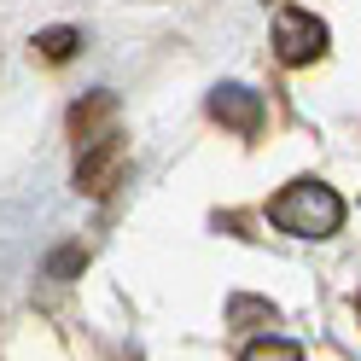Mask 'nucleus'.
<instances>
[{
	"instance_id": "obj_1",
	"label": "nucleus",
	"mask_w": 361,
	"mask_h": 361,
	"mask_svg": "<svg viewBox=\"0 0 361 361\" xmlns=\"http://www.w3.org/2000/svg\"><path fill=\"white\" fill-rule=\"evenodd\" d=\"M268 221H274L280 233L291 239H332L338 228H344V198H338L326 180H291V187H280L274 198H268Z\"/></svg>"
},
{
	"instance_id": "obj_2",
	"label": "nucleus",
	"mask_w": 361,
	"mask_h": 361,
	"mask_svg": "<svg viewBox=\"0 0 361 361\" xmlns=\"http://www.w3.org/2000/svg\"><path fill=\"white\" fill-rule=\"evenodd\" d=\"M123 164H128V140H123L117 128L82 140V152H76V192L111 198V192H117V180H123Z\"/></svg>"
},
{
	"instance_id": "obj_3",
	"label": "nucleus",
	"mask_w": 361,
	"mask_h": 361,
	"mask_svg": "<svg viewBox=\"0 0 361 361\" xmlns=\"http://www.w3.org/2000/svg\"><path fill=\"white\" fill-rule=\"evenodd\" d=\"M274 59L286 71H303V64L326 59V24L303 6H280L274 12Z\"/></svg>"
},
{
	"instance_id": "obj_4",
	"label": "nucleus",
	"mask_w": 361,
	"mask_h": 361,
	"mask_svg": "<svg viewBox=\"0 0 361 361\" xmlns=\"http://www.w3.org/2000/svg\"><path fill=\"white\" fill-rule=\"evenodd\" d=\"M210 117L221 128H233L239 140H257L262 123H268V111H262V94H251L245 82H221L216 94H210Z\"/></svg>"
},
{
	"instance_id": "obj_5",
	"label": "nucleus",
	"mask_w": 361,
	"mask_h": 361,
	"mask_svg": "<svg viewBox=\"0 0 361 361\" xmlns=\"http://www.w3.org/2000/svg\"><path fill=\"white\" fill-rule=\"evenodd\" d=\"M117 117V99L111 94H94V99H82L76 111H71V128H76V146L82 140H94V134H105V123Z\"/></svg>"
},
{
	"instance_id": "obj_6",
	"label": "nucleus",
	"mask_w": 361,
	"mask_h": 361,
	"mask_svg": "<svg viewBox=\"0 0 361 361\" xmlns=\"http://www.w3.org/2000/svg\"><path fill=\"white\" fill-rule=\"evenodd\" d=\"M239 361H303V350L291 344V338H274V332H268V338H251Z\"/></svg>"
},
{
	"instance_id": "obj_7",
	"label": "nucleus",
	"mask_w": 361,
	"mask_h": 361,
	"mask_svg": "<svg viewBox=\"0 0 361 361\" xmlns=\"http://www.w3.org/2000/svg\"><path fill=\"white\" fill-rule=\"evenodd\" d=\"M76 47H82V35H76V30H41V35H35V53L47 59V64H64Z\"/></svg>"
},
{
	"instance_id": "obj_8",
	"label": "nucleus",
	"mask_w": 361,
	"mask_h": 361,
	"mask_svg": "<svg viewBox=\"0 0 361 361\" xmlns=\"http://www.w3.org/2000/svg\"><path fill=\"white\" fill-rule=\"evenodd\" d=\"M228 321H233V326H251V321L274 326V309H268V303H257V298H233V303H228Z\"/></svg>"
},
{
	"instance_id": "obj_9",
	"label": "nucleus",
	"mask_w": 361,
	"mask_h": 361,
	"mask_svg": "<svg viewBox=\"0 0 361 361\" xmlns=\"http://www.w3.org/2000/svg\"><path fill=\"white\" fill-rule=\"evenodd\" d=\"M355 321H361V298H355Z\"/></svg>"
}]
</instances>
